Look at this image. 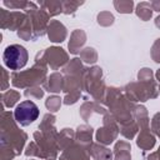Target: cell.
<instances>
[{
  "mask_svg": "<svg viewBox=\"0 0 160 160\" xmlns=\"http://www.w3.org/2000/svg\"><path fill=\"white\" fill-rule=\"evenodd\" d=\"M2 60L9 69L20 70L28 62V51L20 44H11L4 50Z\"/></svg>",
  "mask_w": 160,
  "mask_h": 160,
  "instance_id": "6da1fadb",
  "label": "cell"
},
{
  "mask_svg": "<svg viewBox=\"0 0 160 160\" xmlns=\"http://www.w3.org/2000/svg\"><path fill=\"white\" fill-rule=\"evenodd\" d=\"M14 116L18 124L21 126H28L31 122H34L39 116V108L35 102L26 100L16 105L14 110Z\"/></svg>",
  "mask_w": 160,
  "mask_h": 160,
  "instance_id": "7a4b0ae2",
  "label": "cell"
}]
</instances>
